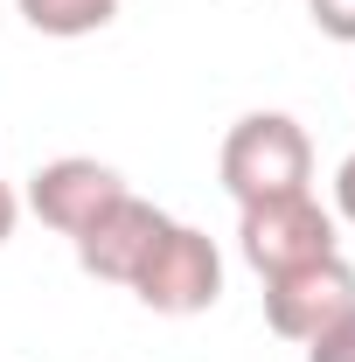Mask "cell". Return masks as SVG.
Segmentation results:
<instances>
[{"label":"cell","instance_id":"ba28073f","mask_svg":"<svg viewBox=\"0 0 355 362\" xmlns=\"http://www.w3.org/2000/svg\"><path fill=\"white\" fill-rule=\"evenodd\" d=\"M307 362H355V314H342L334 327H320L307 341Z\"/></svg>","mask_w":355,"mask_h":362},{"label":"cell","instance_id":"8fae6325","mask_svg":"<svg viewBox=\"0 0 355 362\" xmlns=\"http://www.w3.org/2000/svg\"><path fill=\"white\" fill-rule=\"evenodd\" d=\"M14 216H21V202H14V195H7V181H0V244L14 237Z\"/></svg>","mask_w":355,"mask_h":362},{"label":"cell","instance_id":"30bf717a","mask_svg":"<svg viewBox=\"0 0 355 362\" xmlns=\"http://www.w3.org/2000/svg\"><path fill=\"white\" fill-rule=\"evenodd\" d=\"M334 202H342V216L355 223V153L342 160V175H334Z\"/></svg>","mask_w":355,"mask_h":362},{"label":"cell","instance_id":"3957f363","mask_svg":"<svg viewBox=\"0 0 355 362\" xmlns=\"http://www.w3.org/2000/svg\"><path fill=\"white\" fill-rule=\"evenodd\" d=\"M244 258L258 279H279V272H300L334 258V216L313 202V195H272V202H251L244 209Z\"/></svg>","mask_w":355,"mask_h":362},{"label":"cell","instance_id":"277c9868","mask_svg":"<svg viewBox=\"0 0 355 362\" xmlns=\"http://www.w3.org/2000/svg\"><path fill=\"white\" fill-rule=\"evenodd\" d=\"M342 314H355V272L342 258H320V265L265 279V320H272V334H286V341H313Z\"/></svg>","mask_w":355,"mask_h":362},{"label":"cell","instance_id":"52a82bcc","mask_svg":"<svg viewBox=\"0 0 355 362\" xmlns=\"http://www.w3.org/2000/svg\"><path fill=\"white\" fill-rule=\"evenodd\" d=\"M14 7H21V21H28L35 35H56V42L98 35V28L119 14V0H14Z\"/></svg>","mask_w":355,"mask_h":362},{"label":"cell","instance_id":"6da1fadb","mask_svg":"<svg viewBox=\"0 0 355 362\" xmlns=\"http://www.w3.org/2000/svg\"><path fill=\"white\" fill-rule=\"evenodd\" d=\"M307 181H313V146L286 112H251V119L230 126V139H223V188L244 209L272 202V195H307Z\"/></svg>","mask_w":355,"mask_h":362},{"label":"cell","instance_id":"9c48e42d","mask_svg":"<svg viewBox=\"0 0 355 362\" xmlns=\"http://www.w3.org/2000/svg\"><path fill=\"white\" fill-rule=\"evenodd\" d=\"M313 7V28L334 35V42H355V0H307Z\"/></svg>","mask_w":355,"mask_h":362},{"label":"cell","instance_id":"7a4b0ae2","mask_svg":"<svg viewBox=\"0 0 355 362\" xmlns=\"http://www.w3.org/2000/svg\"><path fill=\"white\" fill-rule=\"evenodd\" d=\"M133 293L146 314H168V320H188V314H209L223 300V258L202 230L188 223H168V237L153 244V258L133 272Z\"/></svg>","mask_w":355,"mask_h":362},{"label":"cell","instance_id":"8992f818","mask_svg":"<svg viewBox=\"0 0 355 362\" xmlns=\"http://www.w3.org/2000/svg\"><path fill=\"white\" fill-rule=\"evenodd\" d=\"M119 195H126V181L112 175L105 160H84V153L49 160V168H35V181H28V209H35L49 230H63V237H84Z\"/></svg>","mask_w":355,"mask_h":362},{"label":"cell","instance_id":"5b68a950","mask_svg":"<svg viewBox=\"0 0 355 362\" xmlns=\"http://www.w3.org/2000/svg\"><path fill=\"white\" fill-rule=\"evenodd\" d=\"M161 237H168V216L126 188V195H119L84 237H70V244H77V265H84L91 279H105V286H133V272L153 258Z\"/></svg>","mask_w":355,"mask_h":362}]
</instances>
